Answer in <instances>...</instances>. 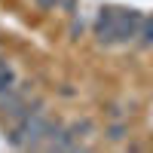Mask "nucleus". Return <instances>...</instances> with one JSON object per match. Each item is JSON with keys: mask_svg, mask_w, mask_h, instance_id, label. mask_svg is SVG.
<instances>
[{"mask_svg": "<svg viewBox=\"0 0 153 153\" xmlns=\"http://www.w3.org/2000/svg\"><path fill=\"white\" fill-rule=\"evenodd\" d=\"M12 89H16V74H12L9 65H0V98L6 92H12Z\"/></svg>", "mask_w": 153, "mask_h": 153, "instance_id": "obj_1", "label": "nucleus"}, {"mask_svg": "<svg viewBox=\"0 0 153 153\" xmlns=\"http://www.w3.org/2000/svg\"><path fill=\"white\" fill-rule=\"evenodd\" d=\"M138 43L141 46H153V16H144L141 31H138Z\"/></svg>", "mask_w": 153, "mask_h": 153, "instance_id": "obj_2", "label": "nucleus"}]
</instances>
